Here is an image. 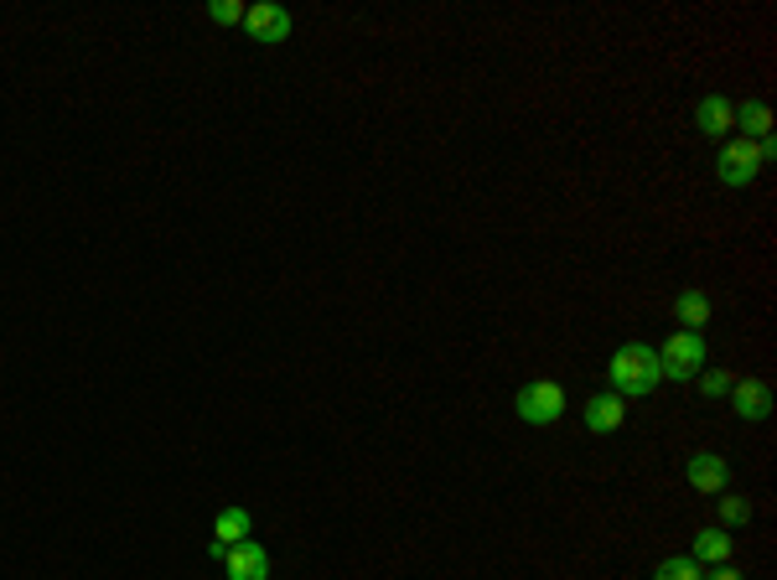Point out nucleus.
Wrapping results in <instances>:
<instances>
[{
	"mask_svg": "<svg viewBox=\"0 0 777 580\" xmlns=\"http://www.w3.org/2000/svg\"><path fill=\"white\" fill-rule=\"evenodd\" d=\"M653 580H705V570H700V560H690V555H674V560H663L659 570H653Z\"/></svg>",
	"mask_w": 777,
	"mask_h": 580,
	"instance_id": "obj_15",
	"label": "nucleus"
},
{
	"mask_svg": "<svg viewBox=\"0 0 777 580\" xmlns=\"http://www.w3.org/2000/svg\"><path fill=\"white\" fill-rule=\"evenodd\" d=\"M710 296L705 290H684V296H679L674 301V316H679V326H684V332H700V326L710 322Z\"/></svg>",
	"mask_w": 777,
	"mask_h": 580,
	"instance_id": "obj_12",
	"label": "nucleus"
},
{
	"mask_svg": "<svg viewBox=\"0 0 777 580\" xmlns=\"http://www.w3.org/2000/svg\"><path fill=\"white\" fill-rule=\"evenodd\" d=\"M736 125L746 130L742 140H767V136H773V109H767L762 99H752V104H742V109H736Z\"/></svg>",
	"mask_w": 777,
	"mask_h": 580,
	"instance_id": "obj_14",
	"label": "nucleus"
},
{
	"mask_svg": "<svg viewBox=\"0 0 777 580\" xmlns=\"http://www.w3.org/2000/svg\"><path fill=\"white\" fill-rule=\"evenodd\" d=\"M690 560L726 565L731 560V534L726 529H700V534H694V555H690Z\"/></svg>",
	"mask_w": 777,
	"mask_h": 580,
	"instance_id": "obj_13",
	"label": "nucleus"
},
{
	"mask_svg": "<svg viewBox=\"0 0 777 580\" xmlns=\"http://www.w3.org/2000/svg\"><path fill=\"white\" fill-rule=\"evenodd\" d=\"M726 461L721 457H710V451H700V457H690V487L694 493H721L726 487Z\"/></svg>",
	"mask_w": 777,
	"mask_h": 580,
	"instance_id": "obj_11",
	"label": "nucleus"
},
{
	"mask_svg": "<svg viewBox=\"0 0 777 580\" xmlns=\"http://www.w3.org/2000/svg\"><path fill=\"white\" fill-rule=\"evenodd\" d=\"M607 378L617 384V394H632V399H638V394H653V389H659V378H663L659 353H653V347H642V342H627V347L611 353Z\"/></svg>",
	"mask_w": 777,
	"mask_h": 580,
	"instance_id": "obj_1",
	"label": "nucleus"
},
{
	"mask_svg": "<svg viewBox=\"0 0 777 580\" xmlns=\"http://www.w3.org/2000/svg\"><path fill=\"white\" fill-rule=\"evenodd\" d=\"M694 378L705 384V394H731V384H736V378L721 374V368H710V374H694Z\"/></svg>",
	"mask_w": 777,
	"mask_h": 580,
	"instance_id": "obj_18",
	"label": "nucleus"
},
{
	"mask_svg": "<svg viewBox=\"0 0 777 580\" xmlns=\"http://www.w3.org/2000/svg\"><path fill=\"white\" fill-rule=\"evenodd\" d=\"M705 580H746L742 570H736V565H715V570H710Z\"/></svg>",
	"mask_w": 777,
	"mask_h": 580,
	"instance_id": "obj_19",
	"label": "nucleus"
},
{
	"mask_svg": "<svg viewBox=\"0 0 777 580\" xmlns=\"http://www.w3.org/2000/svg\"><path fill=\"white\" fill-rule=\"evenodd\" d=\"M207 17L219 21V26H238V21H244V6H238V0H213Z\"/></svg>",
	"mask_w": 777,
	"mask_h": 580,
	"instance_id": "obj_16",
	"label": "nucleus"
},
{
	"mask_svg": "<svg viewBox=\"0 0 777 580\" xmlns=\"http://www.w3.org/2000/svg\"><path fill=\"white\" fill-rule=\"evenodd\" d=\"M762 167H767V161H762L757 140H726V146H721V161H715V171H721V182H726V187H746V182H757Z\"/></svg>",
	"mask_w": 777,
	"mask_h": 580,
	"instance_id": "obj_2",
	"label": "nucleus"
},
{
	"mask_svg": "<svg viewBox=\"0 0 777 580\" xmlns=\"http://www.w3.org/2000/svg\"><path fill=\"white\" fill-rule=\"evenodd\" d=\"M731 125H736V104L721 99V94H710V99L694 104V130L705 140H726Z\"/></svg>",
	"mask_w": 777,
	"mask_h": 580,
	"instance_id": "obj_7",
	"label": "nucleus"
},
{
	"mask_svg": "<svg viewBox=\"0 0 777 580\" xmlns=\"http://www.w3.org/2000/svg\"><path fill=\"white\" fill-rule=\"evenodd\" d=\"M659 368H663V378H694L700 374V368H705V342H700V332H674V337L663 342Z\"/></svg>",
	"mask_w": 777,
	"mask_h": 580,
	"instance_id": "obj_4",
	"label": "nucleus"
},
{
	"mask_svg": "<svg viewBox=\"0 0 777 580\" xmlns=\"http://www.w3.org/2000/svg\"><path fill=\"white\" fill-rule=\"evenodd\" d=\"M254 42H286L290 36V17L270 0H259V6H244V21H238Z\"/></svg>",
	"mask_w": 777,
	"mask_h": 580,
	"instance_id": "obj_5",
	"label": "nucleus"
},
{
	"mask_svg": "<svg viewBox=\"0 0 777 580\" xmlns=\"http://www.w3.org/2000/svg\"><path fill=\"white\" fill-rule=\"evenodd\" d=\"M560 415H565V389H560V384L540 378V384H524V389H519V420H529V426H555Z\"/></svg>",
	"mask_w": 777,
	"mask_h": 580,
	"instance_id": "obj_3",
	"label": "nucleus"
},
{
	"mask_svg": "<svg viewBox=\"0 0 777 580\" xmlns=\"http://www.w3.org/2000/svg\"><path fill=\"white\" fill-rule=\"evenodd\" d=\"M622 394H596V399H586V426L596 430V436H611V430H622Z\"/></svg>",
	"mask_w": 777,
	"mask_h": 580,
	"instance_id": "obj_10",
	"label": "nucleus"
},
{
	"mask_svg": "<svg viewBox=\"0 0 777 580\" xmlns=\"http://www.w3.org/2000/svg\"><path fill=\"white\" fill-rule=\"evenodd\" d=\"M731 405H736L742 420H767L773 415V394H767L762 378H742V384H731Z\"/></svg>",
	"mask_w": 777,
	"mask_h": 580,
	"instance_id": "obj_8",
	"label": "nucleus"
},
{
	"mask_svg": "<svg viewBox=\"0 0 777 580\" xmlns=\"http://www.w3.org/2000/svg\"><path fill=\"white\" fill-rule=\"evenodd\" d=\"M223 570H228V580H270V555L254 539H244V545L223 549Z\"/></svg>",
	"mask_w": 777,
	"mask_h": 580,
	"instance_id": "obj_6",
	"label": "nucleus"
},
{
	"mask_svg": "<svg viewBox=\"0 0 777 580\" xmlns=\"http://www.w3.org/2000/svg\"><path fill=\"white\" fill-rule=\"evenodd\" d=\"M721 518H726V524H746V518H752V503H746V497H721Z\"/></svg>",
	"mask_w": 777,
	"mask_h": 580,
	"instance_id": "obj_17",
	"label": "nucleus"
},
{
	"mask_svg": "<svg viewBox=\"0 0 777 580\" xmlns=\"http://www.w3.org/2000/svg\"><path fill=\"white\" fill-rule=\"evenodd\" d=\"M249 539V513L244 508H223L219 513V524H213V539H207V549L223 560V549L228 545H244Z\"/></svg>",
	"mask_w": 777,
	"mask_h": 580,
	"instance_id": "obj_9",
	"label": "nucleus"
}]
</instances>
